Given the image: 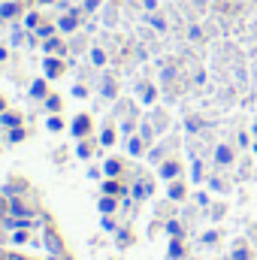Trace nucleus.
Masks as SVG:
<instances>
[{
  "label": "nucleus",
  "instance_id": "9d476101",
  "mask_svg": "<svg viewBox=\"0 0 257 260\" xmlns=\"http://www.w3.org/2000/svg\"><path fill=\"white\" fill-rule=\"evenodd\" d=\"M40 24H43V15H40L37 9H30V12H24V27H27V30H37Z\"/></svg>",
  "mask_w": 257,
  "mask_h": 260
},
{
  "label": "nucleus",
  "instance_id": "79ce46f5",
  "mask_svg": "<svg viewBox=\"0 0 257 260\" xmlns=\"http://www.w3.org/2000/svg\"><path fill=\"white\" fill-rule=\"evenodd\" d=\"M3 257H6V251H3V248H0V260H3Z\"/></svg>",
  "mask_w": 257,
  "mask_h": 260
},
{
  "label": "nucleus",
  "instance_id": "f8f14e48",
  "mask_svg": "<svg viewBox=\"0 0 257 260\" xmlns=\"http://www.w3.org/2000/svg\"><path fill=\"white\" fill-rule=\"evenodd\" d=\"M55 30H58V24H49V21H43L34 34H37V40H49V37H55Z\"/></svg>",
  "mask_w": 257,
  "mask_h": 260
},
{
  "label": "nucleus",
  "instance_id": "c9c22d12",
  "mask_svg": "<svg viewBox=\"0 0 257 260\" xmlns=\"http://www.w3.org/2000/svg\"><path fill=\"white\" fill-rule=\"evenodd\" d=\"M103 94H106V97H115V85H112V82H106V85H103Z\"/></svg>",
  "mask_w": 257,
  "mask_h": 260
},
{
  "label": "nucleus",
  "instance_id": "72a5a7b5",
  "mask_svg": "<svg viewBox=\"0 0 257 260\" xmlns=\"http://www.w3.org/2000/svg\"><path fill=\"white\" fill-rule=\"evenodd\" d=\"M97 6H100V3H97V0H85V3H82V9H85V12H94V9H97Z\"/></svg>",
  "mask_w": 257,
  "mask_h": 260
},
{
  "label": "nucleus",
  "instance_id": "f704fd0d",
  "mask_svg": "<svg viewBox=\"0 0 257 260\" xmlns=\"http://www.w3.org/2000/svg\"><path fill=\"white\" fill-rule=\"evenodd\" d=\"M233 260H248V251H245V248H236V251H233Z\"/></svg>",
  "mask_w": 257,
  "mask_h": 260
},
{
  "label": "nucleus",
  "instance_id": "6e6552de",
  "mask_svg": "<svg viewBox=\"0 0 257 260\" xmlns=\"http://www.w3.org/2000/svg\"><path fill=\"white\" fill-rule=\"evenodd\" d=\"M30 97H34V100H46V97H49L46 79H34V82H30Z\"/></svg>",
  "mask_w": 257,
  "mask_h": 260
},
{
  "label": "nucleus",
  "instance_id": "c756f323",
  "mask_svg": "<svg viewBox=\"0 0 257 260\" xmlns=\"http://www.w3.org/2000/svg\"><path fill=\"white\" fill-rule=\"evenodd\" d=\"M3 215H9V200L0 194V218H3Z\"/></svg>",
  "mask_w": 257,
  "mask_h": 260
},
{
  "label": "nucleus",
  "instance_id": "aec40b11",
  "mask_svg": "<svg viewBox=\"0 0 257 260\" xmlns=\"http://www.w3.org/2000/svg\"><path fill=\"white\" fill-rule=\"evenodd\" d=\"M46 109H49V112H58V109H61V97L49 94V97H46Z\"/></svg>",
  "mask_w": 257,
  "mask_h": 260
},
{
  "label": "nucleus",
  "instance_id": "20e7f679",
  "mask_svg": "<svg viewBox=\"0 0 257 260\" xmlns=\"http://www.w3.org/2000/svg\"><path fill=\"white\" fill-rule=\"evenodd\" d=\"M79 18H82L79 9H67V15L58 18V30H61V34H73V30L79 27Z\"/></svg>",
  "mask_w": 257,
  "mask_h": 260
},
{
  "label": "nucleus",
  "instance_id": "37998d69",
  "mask_svg": "<svg viewBox=\"0 0 257 260\" xmlns=\"http://www.w3.org/2000/svg\"><path fill=\"white\" fill-rule=\"evenodd\" d=\"M0 21H3V18H0Z\"/></svg>",
  "mask_w": 257,
  "mask_h": 260
},
{
  "label": "nucleus",
  "instance_id": "a211bd4d",
  "mask_svg": "<svg viewBox=\"0 0 257 260\" xmlns=\"http://www.w3.org/2000/svg\"><path fill=\"white\" fill-rule=\"evenodd\" d=\"M182 254H185V251H182V242H179V239L170 242V260H182Z\"/></svg>",
  "mask_w": 257,
  "mask_h": 260
},
{
  "label": "nucleus",
  "instance_id": "7c9ffc66",
  "mask_svg": "<svg viewBox=\"0 0 257 260\" xmlns=\"http://www.w3.org/2000/svg\"><path fill=\"white\" fill-rule=\"evenodd\" d=\"M148 21H151L157 30H164V27H167V24H164V18H157V15H148Z\"/></svg>",
  "mask_w": 257,
  "mask_h": 260
},
{
  "label": "nucleus",
  "instance_id": "0eeeda50",
  "mask_svg": "<svg viewBox=\"0 0 257 260\" xmlns=\"http://www.w3.org/2000/svg\"><path fill=\"white\" fill-rule=\"evenodd\" d=\"M9 215H15V218H34V209H27L21 200H9Z\"/></svg>",
  "mask_w": 257,
  "mask_h": 260
},
{
  "label": "nucleus",
  "instance_id": "c03bdc74",
  "mask_svg": "<svg viewBox=\"0 0 257 260\" xmlns=\"http://www.w3.org/2000/svg\"><path fill=\"white\" fill-rule=\"evenodd\" d=\"M230 260H233V257H230Z\"/></svg>",
  "mask_w": 257,
  "mask_h": 260
},
{
  "label": "nucleus",
  "instance_id": "c85d7f7f",
  "mask_svg": "<svg viewBox=\"0 0 257 260\" xmlns=\"http://www.w3.org/2000/svg\"><path fill=\"white\" fill-rule=\"evenodd\" d=\"M79 157H91V145L88 142H79Z\"/></svg>",
  "mask_w": 257,
  "mask_h": 260
},
{
  "label": "nucleus",
  "instance_id": "a18cd8bd",
  "mask_svg": "<svg viewBox=\"0 0 257 260\" xmlns=\"http://www.w3.org/2000/svg\"><path fill=\"white\" fill-rule=\"evenodd\" d=\"M3 260H6V257H3Z\"/></svg>",
  "mask_w": 257,
  "mask_h": 260
},
{
  "label": "nucleus",
  "instance_id": "5701e85b",
  "mask_svg": "<svg viewBox=\"0 0 257 260\" xmlns=\"http://www.w3.org/2000/svg\"><path fill=\"white\" fill-rule=\"evenodd\" d=\"M46 127L52 130V133H58V130H64V121H61V118H58V115H52V118H49V121H46Z\"/></svg>",
  "mask_w": 257,
  "mask_h": 260
},
{
  "label": "nucleus",
  "instance_id": "412c9836",
  "mask_svg": "<svg viewBox=\"0 0 257 260\" xmlns=\"http://www.w3.org/2000/svg\"><path fill=\"white\" fill-rule=\"evenodd\" d=\"M91 61H94V67H103V64H106V55H103V49H91Z\"/></svg>",
  "mask_w": 257,
  "mask_h": 260
},
{
  "label": "nucleus",
  "instance_id": "6ab92c4d",
  "mask_svg": "<svg viewBox=\"0 0 257 260\" xmlns=\"http://www.w3.org/2000/svg\"><path fill=\"white\" fill-rule=\"evenodd\" d=\"M182 197H185V185L173 182V185H170V200H182Z\"/></svg>",
  "mask_w": 257,
  "mask_h": 260
},
{
  "label": "nucleus",
  "instance_id": "e433bc0d",
  "mask_svg": "<svg viewBox=\"0 0 257 260\" xmlns=\"http://www.w3.org/2000/svg\"><path fill=\"white\" fill-rule=\"evenodd\" d=\"M6 260H27V257H21V254H15V251H6Z\"/></svg>",
  "mask_w": 257,
  "mask_h": 260
},
{
  "label": "nucleus",
  "instance_id": "dca6fc26",
  "mask_svg": "<svg viewBox=\"0 0 257 260\" xmlns=\"http://www.w3.org/2000/svg\"><path fill=\"white\" fill-rule=\"evenodd\" d=\"M0 124H3V127H18V124H21V115H15V112H0Z\"/></svg>",
  "mask_w": 257,
  "mask_h": 260
},
{
  "label": "nucleus",
  "instance_id": "4468645a",
  "mask_svg": "<svg viewBox=\"0 0 257 260\" xmlns=\"http://www.w3.org/2000/svg\"><path fill=\"white\" fill-rule=\"evenodd\" d=\"M176 176H179V164H176V160L160 164V179H176Z\"/></svg>",
  "mask_w": 257,
  "mask_h": 260
},
{
  "label": "nucleus",
  "instance_id": "b1692460",
  "mask_svg": "<svg viewBox=\"0 0 257 260\" xmlns=\"http://www.w3.org/2000/svg\"><path fill=\"white\" fill-rule=\"evenodd\" d=\"M167 233H170L173 239H182V227H179V221H170V224H167Z\"/></svg>",
  "mask_w": 257,
  "mask_h": 260
},
{
  "label": "nucleus",
  "instance_id": "1a4fd4ad",
  "mask_svg": "<svg viewBox=\"0 0 257 260\" xmlns=\"http://www.w3.org/2000/svg\"><path fill=\"white\" fill-rule=\"evenodd\" d=\"M97 206H100V212H103V215H112V212L118 209V200H115V197H109V194H103Z\"/></svg>",
  "mask_w": 257,
  "mask_h": 260
},
{
  "label": "nucleus",
  "instance_id": "f3484780",
  "mask_svg": "<svg viewBox=\"0 0 257 260\" xmlns=\"http://www.w3.org/2000/svg\"><path fill=\"white\" fill-rule=\"evenodd\" d=\"M24 188H27V185H24L21 179H18V182H9V185L3 188V197H15V194H21Z\"/></svg>",
  "mask_w": 257,
  "mask_h": 260
},
{
  "label": "nucleus",
  "instance_id": "ddd939ff",
  "mask_svg": "<svg viewBox=\"0 0 257 260\" xmlns=\"http://www.w3.org/2000/svg\"><path fill=\"white\" fill-rule=\"evenodd\" d=\"M103 173H106L109 179H115V176H121V160H115V157H109V160L103 164Z\"/></svg>",
  "mask_w": 257,
  "mask_h": 260
},
{
  "label": "nucleus",
  "instance_id": "39448f33",
  "mask_svg": "<svg viewBox=\"0 0 257 260\" xmlns=\"http://www.w3.org/2000/svg\"><path fill=\"white\" fill-rule=\"evenodd\" d=\"M43 52L46 55H58V58H67V46L64 40L55 34V37H49V40H43Z\"/></svg>",
  "mask_w": 257,
  "mask_h": 260
},
{
  "label": "nucleus",
  "instance_id": "cd10ccee",
  "mask_svg": "<svg viewBox=\"0 0 257 260\" xmlns=\"http://www.w3.org/2000/svg\"><path fill=\"white\" fill-rule=\"evenodd\" d=\"M103 230H106V233H115V221H112L109 215H103Z\"/></svg>",
  "mask_w": 257,
  "mask_h": 260
},
{
  "label": "nucleus",
  "instance_id": "423d86ee",
  "mask_svg": "<svg viewBox=\"0 0 257 260\" xmlns=\"http://www.w3.org/2000/svg\"><path fill=\"white\" fill-rule=\"evenodd\" d=\"M21 15V3L18 0H3L0 3V18L3 21H12V18H18Z\"/></svg>",
  "mask_w": 257,
  "mask_h": 260
},
{
  "label": "nucleus",
  "instance_id": "a878e982",
  "mask_svg": "<svg viewBox=\"0 0 257 260\" xmlns=\"http://www.w3.org/2000/svg\"><path fill=\"white\" fill-rule=\"evenodd\" d=\"M12 242H15V245L27 242V230H12Z\"/></svg>",
  "mask_w": 257,
  "mask_h": 260
},
{
  "label": "nucleus",
  "instance_id": "bb28decb",
  "mask_svg": "<svg viewBox=\"0 0 257 260\" xmlns=\"http://www.w3.org/2000/svg\"><path fill=\"white\" fill-rule=\"evenodd\" d=\"M100 142H103V145H112V142H115V133H112V130H103V133H100Z\"/></svg>",
  "mask_w": 257,
  "mask_h": 260
},
{
  "label": "nucleus",
  "instance_id": "f257e3e1",
  "mask_svg": "<svg viewBox=\"0 0 257 260\" xmlns=\"http://www.w3.org/2000/svg\"><path fill=\"white\" fill-rule=\"evenodd\" d=\"M46 251H49L52 257H58V254H67L64 242H61V236H58V230H55V227H46Z\"/></svg>",
  "mask_w": 257,
  "mask_h": 260
},
{
  "label": "nucleus",
  "instance_id": "2f4dec72",
  "mask_svg": "<svg viewBox=\"0 0 257 260\" xmlns=\"http://www.w3.org/2000/svg\"><path fill=\"white\" fill-rule=\"evenodd\" d=\"M9 43H12V46H21V30H18V27L12 30V37H9Z\"/></svg>",
  "mask_w": 257,
  "mask_h": 260
},
{
  "label": "nucleus",
  "instance_id": "2eb2a0df",
  "mask_svg": "<svg viewBox=\"0 0 257 260\" xmlns=\"http://www.w3.org/2000/svg\"><path fill=\"white\" fill-rule=\"evenodd\" d=\"M100 188H103V194H109V197H118V194H124V188H121V185H118L115 179H106V182H103Z\"/></svg>",
  "mask_w": 257,
  "mask_h": 260
},
{
  "label": "nucleus",
  "instance_id": "f03ea898",
  "mask_svg": "<svg viewBox=\"0 0 257 260\" xmlns=\"http://www.w3.org/2000/svg\"><path fill=\"white\" fill-rule=\"evenodd\" d=\"M64 58H58V55H46L43 58V70H46V79H58V76H64Z\"/></svg>",
  "mask_w": 257,
  "mask_h": 260
},
{
  "label": "nucleus",
  "instance_id": "473e14b6",
  "mask_svg": "<svg viewBox=\"0 0 257 260\" xmlns=\"http://www.w3.org/2000/svg\"><path fill=\"white\" fill-rule=\"evenodd\" d=\"M73 97H88V88H85V85H76V88H73Z\"/></svg>",
  "mask_w": 257,
  "mask_h": 260
},
{
  "label": "nucleus",
  "instance_id": "393cba45",
  "mask_svg": "<svg viewBox=\"0 0 257 260\" xmlns=\"http://www.w3.org/2000/svg\"><path fill=\"white\" fill-rule=\"evenodd\" d=\"M127 148H130V154H142V139H139V136H133V139L127 142Z\"/></svg>",
  "mask_w": 257,
  "mask_h": 260
},
{
  "label": "nucleus",
  "instance_id": "58836bf2",
  "mask_svg": "<svg viewBox=\"0 0 257 260\" xmlns=\"http://www.w3.org/2000/svg\"><path fill=\"white\" fill-rule=\"evenodd\" d=\"M52 260H73L70 254H58V257H52Z\"/></svg>",
  "mask_w": 257,
  "mask_h": 260
},
{
  "label": "nucleus",
  "instance_id": "7ed1b4c3",
  "mask_svg": "<svg viewBox=\"0 0 257 260\" xmlns=\"http://www.w3.org/2000/svg\"><path fill=\"white\" fill-rule=\"evenodd\" d=\"M70 133H73L76 139H85V136L91 133V118H88L85 112H79V115L73 118V124H70Z\"/></svg>",
  "mask_w": 257,
  "mask_h": 260
},
{
  "label": "nucleus",
  "instance_id": "9b49d317",
  "mask_svg": "<svg viewBox=\"0 0 257 260\" xmlns=\"http://www.w3.org/2000/svg\"><path fill=\"white\" fill-rule=\"evenodd\" d=\"M215 160H218L221 167H227V164L233 160V151H230V145H218V148H215Z\"/></svg>",
  "mask_w": 257,
  "mask_h": 260
},
{
  "label": "nucleus",
  "instance_id": "ea45409f",
  "mask_svg": "<svg viewBox=\"0 0 257 260\" xmlns=\"http://www.w3.org/2000/svg\"><path fill=\"white\" fill-rule=\"evenodd\" d=\"M0 112H6V100L3 97H0Z\"/></svg>",
  "mask_w": 257,
  "mask_h": 260
},
{
  "label": "nucleus",
  "instance_id": "a19ab883",
  "mask_svg": "<svg viewBox=\"0 0 257 260\" xmlns=\"http://www.w3.org/2000/svg\"><path fill=\"white\" fill-rule=\"evenodd\" d=\"M37 3H43V6H49V3H55V0H37Z\"/></svg>",
  "mask_w": 257,
  "mask_h": 260
},
{
  "label": "nucleus",
  "instance_id": "4be33fe9",
  "mask_svg": "<svg viewBox=\"0 0 257 260\" xmlns=\"http://www.w3.org/2000/svg\"><path fill=\"white\" fill-rule=\"evenodd\" d=\"M21 139H24V130H21V124H18V127H9V142H12V145H15V142H21Z\"/></svg>",
  "mask_w": 257,
  "mask_h": 260
},
{
  "label": "nucleus",
  "instance_id": "4c0bfd02",
  "mask_svg": "<svg viewBox=\"0 0 257 260\" xmlns=\"http://www.w3.org/2000/svg\"><path fill=\"white\" fill-rule=\"evenodd\" d=\"M6 55H9V52H6V49H3V46H0V64H3V61H6Z\"/></svg>",
  "mask_w": 257,
  "mask_h": 260
}]
</instances>
